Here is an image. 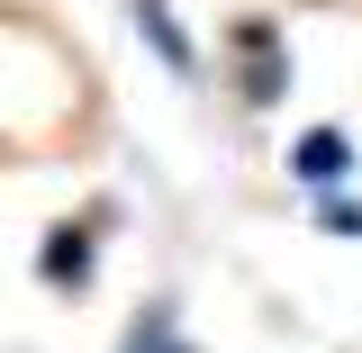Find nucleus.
<instances>
[{
  "label": "nucleus",
  "mask_w": 362,
  "mask_h": 353,
  "mask_svg": "<svg viewBox=\"0 0 362 353\" xmlns=\"http://www.w3.org/2000/svg\"><path fill=\"white\" fill-rule=\"evenodd\" d=\"M226 45H235V91H245V109H281V100H290V37H281L272 18H235Z\"/></svg>",
  "instance_id": "1"
},
{
  "label": "nucleus",
  "mask_w": 362,
  "mask_h": 353,
  "mask_svg": "<svg viewBox=\"0 0 362 353\" xmlns=\"http://www.w3.org/2000/svg\"><path fill=\"white\" fill-rule=\"evenodd\" d=\"M118 353H199V345L181 335V317H173V299H154V308H145V317H136V326H127V345H118Z\"/></svg>",
  "instance_id": "5"
},
{
  "label": "nucleus",
  "mask_w": 362,
  "mask_h": 353,
  "mask_svg": "<svg viewBox=\"0 0 362 353\" xmlns=\"http://www.w3.org/2000/svg\"><path fill=\"white\" fill-rule=\"evenodd\" d=\"M100 218H109V209H100ZM100 218H54L37 236V281H45V290L82 299L90 281H100Z\"/></svg>",
  "instance_id": "2"
},
{
  "label": "nucleus",
  "mask_w": 362,
  "mask_h": 353,
  "mask_svg": "<svg viewBox=\"0 0 362 353\" xmlns=\"http://www.w3.org/2000/svg\"><path fill=\"white\" fill-rule=\"evenodd\" d=\"M136 37L154 45V54H163V73H181V82H190V73H199V45L181 37V18H173V0H136Z\"/></svg>",
  "instance_id": "4"
},
{
  "label": "nucleus",
  "mask_w": 362,
  "mask_h": 353,
  "mask_svg": "<svg viewBox=\"0 0 362 353\" xmlns=\"http://www.w3.org/2000/svg\"><path fill=\"white\" fill-rule=\"evenodd\" d=\"M317 226H326V236H354V245H362V209L344 199V190H326V199H317Z\"/></svg>",
  "instance_id": "6"
},
{
  "label": "nucleus",
  "mask_w": 362,
  "mask_h": 353,
  "mask_svg": "<svg viewBox=\"0 0 362 353\" xmlns=\"http://www.w3.org/2000/svg\"><path fill=\"white\" fill-rule=\"evenodd\" d=\"M281 163H290V181H308L317 199H326V190H344V181H354V136L344 127H308V136H290V154H281Z\"/></svg>",
  "instance_id": "3"
}]
</instances>
